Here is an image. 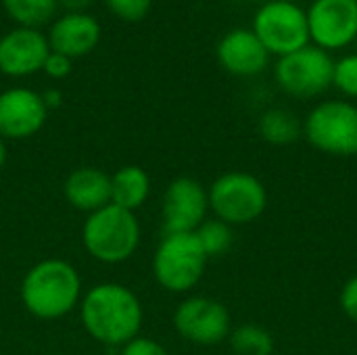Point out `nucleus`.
Returning a JSON list of instances; mask_svg holds the SVG:
<instances>
[{
    "label": "nucleus",
    "instance_id": "5701e85b",
    "mask_svg": "<svg viewBox=\"0 0 357 355\" xmlns=\"http://www.w3.org/2000/svg\"><path fill=\"white\" fill-rule=\"evenodd\" d=\"M109 10L123 21H140L151 13L153 0H105Z\"/></svg>",
    "mask_w": 357,
    "mask_h": 355
},
{
    "label": "nucleus",
    "instance_id": "2eb2a0df",
    "mask_svg": "<svg viewBox=\"0 0 357 355\" xmlns=\"http://www.w3.org/2000/svg\"><path fill=\"white\" fill-rule=\"evenodd\" d=\"M100 42V25L88 13H67L56 19L48 33L50 50L69 56L71 61L92 52Z\"/></svg>",
    "mask_w": 357,
    "mask_h": 355
},
{
    "label": "nucleus",
    "instance_id": "a878e982",
    "mask_svg": "<svg viewBox=\"0 0 357 355\" xmlns=\"http://www.w3.org/2000/svg\"><path fill=\"white\" fill-rule=\"evenodd\" d=\"M341 308L343 312L357 322V276H354L345 287H343V293H341Z\"/></svg>",
    "mask_w": 357,
    "mask_h": 355
},
{
    "label": "nucleus",
    "instance_id": "412c9836",
    "mask_svg": "<svg viewBox=\"0 0 357 355\" xmlns=\"http://www.w3.org/2000/svg\"><path fill=\"white\" fill-rule=\"evenodd\" d=\"M197 239L207 255L209 257H218L222 253H226L232 245V230H230V224L222 222V220H209V222H203L199 228H197Z\"/></svg>",
    "mask_w": 357,
    "mask_h": 355
},
{
    "label": "nucleus",
    "instance_id": "4be33fe9",
    "mask_svg": "<svg viewBox=\"0 0 357 355\" xmlns=\"http://www.w3.org/2000/svg\"><path fill=\"white\" fill-rule=\"evenodd\" d=\"M333 84L347 96L357 98V52L347 54L335 63Z\"/></svg>",
    "mask_w": 357,
    "mask_h": 355
},
{
    "label": "nucleus",
    "instance_id": "f257e3e1",
    "mask_svg": "<svg viewBox=\"0 0 357 355\" xmlns=\"http://www.w3.org/2000/svg\"><path fill=\"white\" fill-rule=\"evenodd\" d=\"M82 324L98 343L111 347L126 345L140 333L142 305L123 285H96L82 301Z\"/></svg>",
    "mask_w": 357,
    "mask_h": 355
},
{
    "label": "nucleus",
    "instance_id": "20e7f679",
    "mask_svg": "<svg viewBox=\"0 0 357 355\" xmlns=\"http://www.w3.org/2000/svg\"><path fill=\"white\" fill-rule=\"evenodd\" d=\"M207 255L195 232L165 234L155 251L153 272L157 282L172 293L190 291L203 276Z\"/></svg>",
    "mask_w": 357,
    "mask_h": 355
},
{
    "label": "nucleus",
    "instance_id": "39448f33",
    "mask_svg": "<svg viewBox=\"0 0 357 355\" xmlns=\"http://www.w3.org/2000/svg\"><path fill=\"white\" fill-rule=\"evenodd\" d=\"M253 33L268 52L278 56L291 54L310 44L307 13L291 0H270L255 13Z\"/></svg>",
    "mask_w": 357,
    "mask_h": 355
},
{
    "label": "nucleus",
    "instance_id": "6e6552de",
    "mask_svg": "<svg viewBox=\"0 0 357 355\" xmlns=\"http://www.w3.org/2000/svg\"><path fill=\"white\" fill-rule=\"evenodd\" d=\"M333 56L326 50L310 44L301 50L280 56L274 69L278 86L297 98H312L322 94L333 84Z\"/></svg>",
    "mask_w": 357,
    "mask_h": 355
},
{
    "label": "nucleus",
    "instance_id": "393cba45",
    "mask_svg": "<svg viewBox=\"0 0 357 355\" xmlns=\"http://www.w3.org/2000/svg\"><path fill=\"white\" fill-rule=\"evenodd\" d=\"M121 355H169L165 352L163 345H159L153 339H144V337H136L130 343H126Z\"/></svg>",
    "mask_w": 357,
    "mask_h": 355
},
{
    "label": "nucleus",
    "instance_id": "c85d7f7f",
    "mask_svg": "<svg viewBox=\"0 0 357 355\" xmlns=\"http://www.w3.org/2000/svg\"><path fill=\"white\" fill-rule=\"evenodd\" d=\"M4 163H6V146H4V142L0 138V169L4 167Z\"/></svg>",
    "mask_w": 357,
    "mask_h": 355
},
{
    "label": "nucleus",
    "instance_id": "ddd939ff",
    "mask_svg": "<svg viewBox=\"0 0 357 355\" xmlns=\"http://www.w3.org/2000/svg\"><path fill=\"white\" fill-rule=\"evenodd\" d=\"M48 54L50 44L40 29L15 27L0 38V71L4 75L23 77L42 71Z\"/></svg>",
    "mask_w": 357,
    "mask_h": 355
},
{
    "label": "nucleus",
    "instance_id": "6ab92c4d",
    "mask_svg": "<svg viewBox=\"0 0 357 355\" xmlns=\"http://www.w3.org/2000/svg\"><path fill=\"white\" fill-rule=\"evenodd\" d=\"M2 6L13 21L31 29L50 23L56 13V0H2Z\"/></svg>",
    "mask_w": 357,
    "mask_h": 355
},
{
    "label": "nucleus",
    "instance_id": "9d476101",
    "mask_svg": "<svg viewBox=\"0 0 357 355\" xmlns=\"http://www.w3.org/2000/svg\"><path fill=\"white\" fill-rule=\"evenodd\" d=\"M178 335L197 345L222 343L230 333L228 310L209 297H190L182 301L174 314Z\"/></svg>",
    "mask_w": 357,
    "mask_h": 355
},
{
    "label": "nucleus",
    "instance_id": "7ed1b4c3",
    "mask_svg": "<svg viewBox=\"0 0 357 355\" xmlns=\"http://www.w3.org/2000/svg\"><path fill=\"white\" fill-rule=\"evenodd\" d=\"M82 241L94 259L102 264H121L138 249L140 226L132 211L107 205L88 216Z\"/></svg>",
    "mask_w": 357,
    "mask_h": 355
},
{
    "label": "nucleus",
    "instance_id": "423d86ee",
    "mask_svg": "<svg viewBox=\"0 0 357 355\" xmlns=\"http://www.w3.org/2000/svg\"><path fill=\"white\" fill-rule=\"evenodd\" d=\"M303 132L318 151L354 157L357 155V107L345 100H326L307 115Z\"/></svg>",
    "mask_w": 357,
    "mask_h": 355
},
{
    "label": "nucleus",
    "instance_id": "b1692460",
    "mask_svg": "<svg viewBox=\"0 0 357 355\" xmlns=\"http://www.w3.org/2000/svg\"><path fill=\"white\" fill-rule=\"evenodd\" d=\"M71 69H73V61H71L69 56L50 50V54H48V59H46L42 71H46V73H48L50 77H54V80H63V77H67V75L71 73Z\"/></svg>",
    "mask_w": 357,
    "mask_h": 355
},
{
    "label": "nucleus",
    "instance_id": "1a4fd4ad",
    "mask_svg": "<svg viewBox=\"0 0 357 355\" xmlns=\"http://www.w3.org/2000/svg\"><path fill=\"white\" fill-rule=\"evenodd\" d=\"M305 13L310 40L326 52L357 38V0H314Z\"/></svg>",
    "mask_w": 357,
    "mask_h": 355
},
{
    "label": "nucleus",
    "instance_id": "cd10ccee",
    "mask_svg": "<svg viewBox=\"0 0 357 355\" xmlns=\"http://www.w3.org/2000/svg\"><path fill=\"white\" fill-rule=\"evenodd\" d=\"M42 100H44L46 109H56L61 105V92L59 90H46L42 94Z\"/></svg>",
    "mask_w": 357,
    "mask_h": 355
},
{
    "label": "nucleus",
    "instance_id": "9b49d317",
    "mask_svg": "<svg viewBox=\"0 0 357 355\" xmlns=\"http://www.w3.org/2000/svg\"><path fill=\"white\" fill-rule=\"evenodd\" d=\"M209 207L205 188L192 178H176L163 197L165 234L197 232Z\"/></svg>",
    "mask_w": 357,
    "mask_h": 355
},
{
    "label": "nucleus",
    "instance_id": "bb28decb",
    "mask_svg": "<svg viewBox=\"0 0 357 355\" xmlns=\"http://www.w3.org/2000/svg\"><path fill=\"white\" fill-rule=\"evenodd\" d=\"M92 0H56V6L67 8L69 13H84V8L90 6Z\"/></svg>",
    "mask_w": 357,
    "mask_h": 355
},
{
    "label": "nucleus",
    "instance_id": "dca6fc26",
    "mask_svg": "<svg viewBox=\"0 0 357 355\" xmlns=\"http://www.w3.org/2000/svg\"><path fill=\"white\" fill-rule=\"evenodd\" d=\"M65 197L75 209L94 213L111 205V176L96 167L73 169L65 180Z\"/></svg>",
    "mask_w": 357,
    "mask_h": 355
},
{
    "label": "nucleus",
    "instance_id": "4468645a",
    "mask_svg": "<svg viewBox=\"0 0 357 355\" xmlns=\"http://www.w3.org/2000/svg\"><path fill=\"white\" fill-rule=\"evenodd\" d=\"M218 61L228 73L249 77L266 69L270 52L253 29H232L218 44Z\"/></svg>",
    "mask_w": 357,
    "mask_h": 355
},
{
    "label": "nucleus",
    "instance_id": "f8f14e48",
    "mask_svg": "<svg viewBox=\"0 0 357 355\" xmlns=\"http://www.w3.org/2000/svg\"><path fill=\"white\" fill-rule=\"evenodd\" d=\"M48 109L42 94L29 88H10L0 94V138L23 140L42 130Z\"/></svg>",
    "mask_w": 357,
    "mask_h": 355
},
{
    "label": "nucleus",
    "instance_id": "0eeeda50",
    "mask_svg": "<svg viewBox=\"0 0 357 355\" xmlns=\"http://www.w3.org/2000/svg\"><path fill=\"white\" fill-rule=\"evenodd\" d=\"M207 197L215 216L226 224L255 222L268 205V192L264 184L245 172H230L220 176L211 184Z\"/></svg>",
    "mask_w": 357,
    "mask_h": 355
},
{
    "label": "nucleus",
    "instance_id": "f3484780",
    "mask_svg": "<svg viewBox=\"0 0 357 355\" xmlns=\"http://www.w3.org/2000/svg\"><path fill=\"white\" fill-rule=\"evenodd\" d=\"M151 192V178L138 165H126L111 176V205L126 211L142 207Z\"/></svg>",
    "mask_w": 357,
    "mask_h": 355
},
{
    "label": "nucleus",
    "instance_id": "f03ea898",
    "mask_svg": "<svg viewBox=\"0 0 357 355\" xmlns=\"http://www.w3.org/2000/svg\"><path fill=\"white\" fill-rule=\"evenodd\" d=\"M79 295V274L63 259H44L36 264L21 282L23 305L40 320H56L67 316L77 305Z\"/></svg>",
    "mask_w": 357,
    "mask_h": 355
},
{
    "label": "nucleus",
    "instance_id": "aec40b11",
    "mask_svg": "<svg viewBox=\"0 0 357 355\" xmlns=\"http://www.w3.org/2000/svg\"><path fill=\"white\" fill-rule=\"evenodd\" d=\"M230 345L236 355H272L274 337L261 326L245 324L232 333Z\"/></svg>",
    "mask_w": 357,
    "mask_h": 355
},
{
    "label": "nucleus",
    "instance_id": "a211bd4d",
    "mask_svg": "<svg viewBox=\"0 0 357 355\" xmlns=\"http://www.w3.org/2000/svg\"><path fill=\"white\" fill-rule=\"evenodd\" d=\"M259 134L266 142L284 146L301 136V123L284 109H270L259 117Z\"/></svg>",
    "mask_w": 357,
    "mask_h": 355
}]
</instances>
